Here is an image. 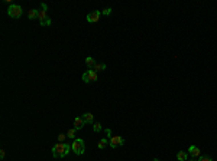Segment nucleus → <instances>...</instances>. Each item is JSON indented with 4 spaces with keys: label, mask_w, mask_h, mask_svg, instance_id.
<instances>
[{
    "label": "nucleus",
    "mask_w": 217,
    "mask_h": 161,
    "mask_svg": "<svg viewBox=\"0 0 217 161\" xmlns=\"http://www.w3.org/2000/svg\"><path fill=\"white\" fill-rule=\"evenodd\" d=\"M75 128H71V129H68V132H67V137L68 138H75Z\"/></svg>",
    "instance_id": "obj_16"
},
{
    "label": "nucleus",
    "mask_w": 217,
    "mask_h": 161,
    "mask_svg": "<svg viewBox=\"0 0 217 161\" xmlns=\"http://www.w3.org/2000/svg\"><path fill=\"white\" fill-rule=\"evenodd\" d=\"M85 65H87V66H89L90 69H93V68H94V65H96V60H94V58H91V56H89V58H87V59H85Z\"/></svg>",
    "instance_id": "obj_11"
},
{
    "label": "nucleus",
    "mask_w": 217,
    "mask_h": 161,
    "mask_svg": "<svg viewBox=\"0 0 217 161\" xmlns=\"http://www.w3.org/2000/svg\"><path fill=\"white\" fill-rule=\"evenodd\" d=\"M154 161H159V160H158V158H155V160H154Z\"/></svg>",
    "instance_id": "obj_25"
},
{
    "label": "nucleus",
    "mask_w": 217,
    "mask_h": 161,
    "mask_svg": "<svg viewBox=\"0 0 217 161\" xmlns=\"http://www.w3.org/2000/svg\"><path fill=\"white\" fill-rule=\"evenodd\" d=\"M84 125H85V122H84L83 117H77V118L74 120V128H75V129H81Z\"/></svg>",
    "instance_id": "obj_8"
},
{
    "label": "nucleus",
    "mask_w": 217,
    "mask_h": 161,
    "mask_svg": "<svg viewBox=\"0 0 217 161\" xmlns=\"http://www.w3.org/2000/svg\"><path fill=\"white\" fill-rule=\"evenodd\" d=\"M65 140H67V137H65V134H59V135H58V143H64Z\"/></svg>",
    "instance_id": "obj_19"
},
{
    "label": "nucleus",
    "mask_w": 217,
    "mask_h": 161,
    "mask_svg": "<svg viewBox=\"0 0 217 161\" xmlns=\"http://www.w3.org/2000/svg\"><path fill=\"white\" fill-rule=\"evenodd\" d=\"M188 152H190V155H191L192 158H198L201 151H200V148H198V147H195V145H190Z\"/></svg>",
    "instance_id": "obj_7"
},
{
    "label": "nucleus",
    "mask_w": 217,
    "mask_h": 161,
    "mask_svg": "<svg viewBox=\"0 0 217 161\" xmlns=\"http://www.w3.org/2000/svg\"><path fill=\"white\" fill-rule=\"evenodd\" d=\"M93 118H94V117H93V114H91V112H87V114H84V115H83V120H84V122H85V124L93 122Z\"/></svg>",
    "instance_id": "obj_9"
},
{
    "label": "nucleus",
    "mask_w": 217,
    "mask_h": 161,
    "mask_svg": "<svg viewBox=\"0 0 217 161\" xmlns=\"http://www.w3.org/2000/svg\"><path fill=\"white\" fill-rule=\"evenodd\" d=\"M38 19L41 20V22H43L45 19H48V16H47V10H39V14H38Z\"/></svg>",
    "instance_id": "obj_14"
},
{
    "label": "nucleus",
    "mask_w": 217,
    "mask_h": 161,
    "mask_svg": "<svg viewBox=\"0 0 217 161\" xmlns=\"http://www.w3.org/2000/svg\"><path fill=\"white\" fill-rule=\"evenodd\" d=\"M41 7H42V10H47V9H48V6H47L45 3H42V5H41Z\"/></svg>",
    "instance_id": "obj_23"
},
{
    "label": "nucleus",
    "mask_w": 217,
    "mask_h": 161,
    "mask_svg": "<svg viewBox=\"0 0 217 161\" xmlns=\"http://www.w3.org/2000/svg\"><path fill=\"white\" fill-rule=\"evenodd\" d=\"M187 158H188V154H187V152H184V151L177 152V160H178V161H187Z\"/></svg>",
    "instance_id": "obj_10"
},
{
    "label": "nucleus",
    "mask_w": 217,
    "mask_h": 161,
    "mask_svg": "<svg viewBox=\"0 0 217 161\" xmlns=\"http://www.w3.org/2000/svg\"><path fill=\"white\" fill-rule=\"evenodd\" d=\"M51 25V19L48 17V19H45L43 22H41V26H49Z\"/></svg>",
    "instance_id": "obj_18"
},
{
    "label": "nucleus",
    "mask_w": 217,
    "mask_h": 161,
    "mask_svg": "<svg viewBox=\"0 0 217 161\" xmlns=\"http://www.w3.org/2000/svg\"><path fill=\"white\" fill-rule=\"evenodd\" d=\"M93 69L96 72H101V71H104V69H106V63H96Z\"/></svg>",
    "instance_id": "obj_12"
},
{
    "label": "nucleus",
    "mask_w": 217,
    "mask_h": 161,
    "mask_svg": "<svg viewBox=\"0 0 217 161\" xmlns=\"http://www.w3.org/2000/svg\"><path fill=\"white\" fill-rule=\"evenodd\" d=\"M107 144H108V141L106 140V138H101V141H99L97 147H99V148H104V147H106Z\"/></svg>",
    "instance_id": "obj_15"
},
{
    "label": "nucleus",
    "mask_w": 217,
    "mask_h": 161,
    "mask_svg": "<svg viewBox=\"0 0 217 161\" xmlns=\"http://www.w3.org/2000/svg\"><path fill=\"white\" fill-rule=\"evenodd\" d=\"M113 10H112V7H107V9H104V10H101V14H104V16H110V13H112Z\"/></svg>",
    "instance_id": "obj_17"
},
{
    "label": "nucleus",
    "mask_w": 217,
    "mask_h": 161,
    "mask_svg": "<svg viewBox=\"0 0 217 161\" xmlns=\"http://www.w3.org/2000/svg\"><path fill=\"white\" fill-rule=\"evenodd\" d=\"M108 145L112 148H117V147H123L124 145V138H122L120 135H114L110 138V141H108Z\"/></svg>",
    "instance_id": "obj_5"
},
{
    "label": "nucleus",
    "mask_w": 217,
    "mask_h": 161,
    "mask_svg": "<svg viewBox=\"0 0 217 161\" xmlns=\"http://www.w3.org/2000/svg\"><path fill=\"white\" fill-rule=\"evenodd\" d=\"M83 81L85 83H89V82H96L97 81V72L94 71V69H89L87 72L83 74Z\"/></svg>",
    "instance_id": "obj_4"
},
{
    "label": "nucleus",
    "mask_w": 217,
    "mask_h": 161,
    "mask_svg": "<svg viewBox=\"0 0 217 161\" xmlns=\"http://www.w3.org/2000/svg\"><path fill=\"white\" fill-rule=\"evenodd\" d=\"M101 131V124H94V132H100Z\"/></svg>",
    "instance_id": "obj_20"
},
{
    "label": "nucleus",
    "mask_w": 217,
    "mask_h": 161,
    "mask_svg": "<svg viewBox=\"0 0 217 161\" xmlns=\"http://www.w3.org/2000/svg\"><path fill=\"white\" fill-rule=\"evenodd\" d=\"M71 150H73V151H74L77 155L84 154V150H85L84 141L81 140V138H75V140L73 141V144H71Z\"/></svg>",
    "instance_id": "obj_2"
},
{
    "label": "nucleus",
    "mask_w": 217,
    "mask_h": 161,
    "mask_svg": "<svg viewBox=\"0 0 217 161\" xmlns=\"http://www.w3.org/2000/svg\"><path fill=\"white\" fill-rule=\"evenodd\" d=\"M71 150V145L70 144H65V143H57L54 147H52V155L55 158H62L65 157Z\"/></svg>",
    "instance_id": "obj_1"
},
{
    "label": "nucleus",
    "mask_w": 217,
    "mask_h": 161,
    "mask_svg": "<svg viewBox=\"0 0 217 161\" xmlns=\"http://www.w3.org/2000/svg\"><path fill=\"white\" fill-rule=\"evenodd\" d=\"M191 161H197V160H195V158H192V160H191Z\"/></svg>",
    "instance_id": "obj_24"
},
{
    "label": "nucleus",
    "mask_w": 217,
    "mask_h": 161,
    "mask_svg": "<svg viewBox=\"0 0 217 161\" xmlns=\"http://www.w3.org/2000/svg\"><path fill=\"white\" fill-rule=\"evenodd\" d=\"M5 155H6V151L2 150V151H0V158H5Z\"/></svg>",
    "instance_id": "obj_22"
},
{
    "label": "nucleus",
    "mask_w": 217,
    "mask_h": 161,
    "mask_svg": "<svg viewBox=\"0 0 217 161\" xmlns=\"http://www.w3.org/2000/svg\"><path fill=\"white\" fill-rule=\"evenodd\" d=\"M38 14H39V10H36V9H31V10H29V13H28V17H29V19H35V17H38Z\"/></svg>",
    "instance_id": "obj_13"
},
{
    "label": "nucleus",
    "mask_w": 217,
    "mask_h": 161,
    "mask_svg": "<svg viewBox=\"0 0 217 161\" xmlns=\"http://www.w3.org/2000/svg\"><path fill=\"white\" fill-rule=\"evenodd\" d=\"M100 14H101L100 10H93V12H90L89 14H87V22H89V23H96V22H99Z\"/></svg>",
    "instance_id": "obj_6"
},
{
    "label": "nucleus",
    "mask_w": 217,
    "mask_h": 161,
    "mask_svg": "<svg viewBox=\"0 0 217 161\" xmlns=\"http://www.w3.org/2000/svg\"><path fill=\"white\" fill-rule=\"evenodd\" d=\"M198 161H211V157H200Z\"/></svg>",
    "instance_id": "obj_21"
},
{
    "label": "nucleus",
    "mask_w": 217,
    "mask_h": 161,
    "mask_svg": "<svg viewBox=\"0 0 217 161\" xmlns=\"http://www.w3.org/2000/svg\"><path fill=\"white\" fill-rule=\"evenodd\" d=\"M7 14L13 19H17L22 16V7L19 5H10L9 9H7Z\"/></svg>",
    "instance_id": "obj_3"
}]
</instances>
